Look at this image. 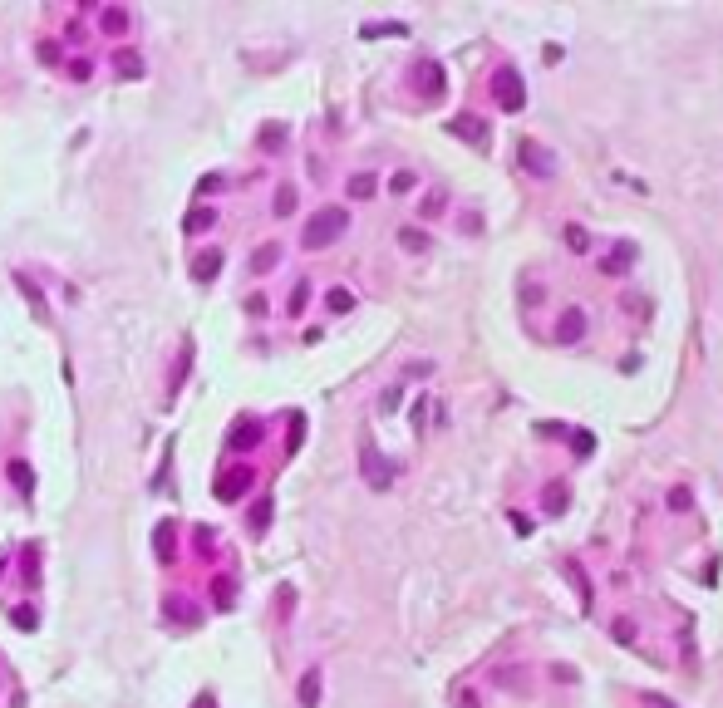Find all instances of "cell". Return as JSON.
Returning <instances> with one entry per match:
<instances>
[{"label": "cell", "mask_w": 723, "mask_h": 708, "mask_svg": "<svg viewBox=\"0 0 723 708\" xmlns=\"http://www.w3.org/2000/svg\"><path fill=\"white\" fill-rule=\"evenodd\" d=\"M345 226H349V216H345L340 207H325V211H315V216L306 221V241L310 246H330Z\"/></svg>", "instance_id": "6da1fadb"}, {"label": "cell", "mask_w": 723, "mask_h": 708, "mask_svg": "<svg viewBox=\"0 0 723 708\" xmlns=\"http://www.w3.org/2000/svg\"><path fill=\"white\" fill-rule=\"evenodd\" d=\"M497 99H502V108H507V113H516V108L526 103V89H521V79H516L512 69H507V74H497Z\"/></svg>", "instance_id": "7a4b0ae2"}, {"label": "cell", "mask_w": 723, "mask_h": 708, "mask_svg": "<svg viewBox=\"0 0 723 708\" xmlns=\"http://www.w3.org/2000/svg\"><path fill=\"white\" fill-rule=\"evenodd\" d=\"M581 335H586V315H581V310H566L561 325H556V340L571 344V340H581Z\"/></svg>", "instance_id": "3957f363"}, {"label": "cell", "mask_w": 723, "mask_h": 708, "mask_svg": "<svg viewBox=\"0 0 723 708\" xmlns=\"http://www.w3.org/2000/svg\"><path fill=\"white\" fill-rule=\"evenodd\" d=\"M364 477H369L374 487H389V468H384V458H374L369 443H364Z\"/></svg>", "instance_id": "277c9868"}, {"label": "cell", "mask_w": 723, "mask_h": 708, "mask_svg": "<svg viewBox=\"0 0 723 708\" xmlns=\"http://www.w3.org/2000/svg\"><path fill=\"white\" fill-rule=\"evenodd\" d=\"M453 133H458V138H468V143H487V128H482L473 113H463V118L453 123Z\"/></svg>", "instance_id": "5b68a950"}, {"label": "cell", "mask_w": 723, "mask_h": 708, "mask_svg": "<svg viewBox=\"0 0 723 708\" xmlns=\"http://www.w3.org/2000/svg\"><path fill=\"white\" fill-rule=\"evenodd\" d=\"M521 158H526V173H536V178H551V163H546V153H541L536 143H521Z\"/></svg>", "instance_id": "8992f818"}, {"label": "cell", "mask_w": 723, "mask_h": 708, "mask_svg": "<svg viewBox=\"0 0 723 708\" xmlns=\"http://www.w3.org/2000/svg\"><path fill=\"white\" fill-rule=\"evenodd\" d=\"M374 187H379V178H374V173H354V178H349V197H359V202H364V197H374Z\"/></svg>", "instance_id": "52a82bcc"}, {"label": "cell", "mask_w": 723, "mask_h": 708, "mask_svg": "<svg viewBox=\"0 0 723 708\" xmlns=\"http://www.w3.org/2000/svg\"><path fill=\"white\" fill-rule=\"evenodd\" d=\"M315 704H320V669H310L301 679V708H315Z\"/></svg>", "instance_id": "ba28073f"}, {"label": "cell", "mask_w": 723, "mask_h": 708, "mask_svg": "<svg viewBox=\"0 0 723 708\" xmlns=\"http://www.w3.org/2000/svg\"><path fill=\"white\" fill-rule=\"evenodd\" d=\"M246 482H251L246 472H241V477H221V482H216V497H226V502H231V497H241V492H246Z\"/></svg>", "instance_id": "9c48e42d"}, {"label": "cell", "mask_w": 723, "mask_h": 708, "mask_svg": "<svg viewBox=\"0 0 723 708\" xmlns=\"http://www.w3.org/2000/svg\"><path fill=\"white\" fill-rule=\"evenodd\" d=\"M399 241H404V251H428V236H423L418 226H404V231H399Z\"/></svg>", "instance_id": "30bf717a"}, {"label": "cell", "mask_w": 723, "mask_h": 708, "mask_svg": "<svg viewBox=\"0 0 723 708\" xmlns=\"http://www.w3.org/2000/svg\"><path fill=\"white\" fill-rule=\"evenodd\" d=\"M276 256H281V246H261V251H256V261H251V271H256V276H261V271H271V266H276Z\"/></svg>", "instance_id": "8fae6325"}, {"label": "cell", "mask_w": 723, "mask_h": 708, "mask_svg": "<svg viewBox=\"0 0 723 708\" xmlns=\"http://www.w3.org/2000/svg\"><path fill=\"white\" fill-rule=\"evenodd\" d=\"M546 511H551V516H556V511H566V487H561V482H551V487H546Z\"/></svg>", "instance_id": "7c38bea8"}, {"label": "cell", "mask_w": 723, "mask_h": 708, "mask_svg": "<svg viewBox=\"0 0 723 708\" xmlns=\"http://www.w3.org/2000/svg\"><path fill=\"white\" fill-rule=\"evenodd\" d=\"M630 261H635V246L625 241V246H620V251H615V256H611V261H606V266H611V276H615V271H625Z\"/></svg>", "instance_id": "4fadbf2b"}, {"label": "cell", "mask_w": 723, "mask_h": 708, "mask_svg": "<svg viewBox=\"0 0 723 708\" xmlns=\"http://www.w3.org/2000/svg\"><path fill=\"white\" fill-rule=\"evenodd\" d=\"M689 502H694L689 487H674V492H669V511H689Z\"/></svg>", "instance_id": "5bb4252c"}, {"label": "cell", "mask_w": 723, "mask_h": 708, "mask_svg": "<svg viewBox=\"0 0 723 708\" xmlns=\"http://www.w3.org/2000/svg\"><path fill=\"white\" fill-rule=\"evenodd\" d=\"M611 634H615L620 644H635V620H615V625H611Z\"/></svg>", "instance_id": "9a60e30c"}, {"label": "cell", "mask_w": 723, "mask_h": 708, "mask_svg": "<svg viewBox=\"0 0 723 708\" xmlns=\"http://www.w3.org/2000/svg\"><path fill=\"white\" fill-rule=\"evenodd\" d=\"M566 246H571V251H586V246H591V236H586L581 226H566Z\"/></svg>", "instance_id": "2e32d148"}, {"label": "cell", "mask_w": 723, "mask_h": 708, "mask_svg": "<svg viewBox=\"0 0 723 708\" xmlns=\"http://www.w3.org/2000/svg\"><path fill=\"white\" fill-rule=\"evenodd\" d=\"M10 477H15V487H20V492H30V487H35V477H30V468H25V463H15V468H10Z\"/></svg>", "instance_id": "e0dca14e"}, {"label": "cell", "mask_w": 723, "mask_h": 708, "mask_svg": "<svg viewBox=\"0 0 723 708\" xmlns=\"http://www.w3.org/2000/svg\"><path fill=\"white\" fill-rule=\"evenodd\" d=\"M216 266H221V256H216V251H207L202 261H197V276H202V281H207V276H212Z\"/></svg>", "instance_id": "ac0fdd59"}, {"label": "cell", "mask_w": 723, "mask_h": 708, "mask_svg": "<svg viewBox=\"0 0 723 708\" xmlns=\"http://www.w3.org/2000/svg\"><path fill=\"white\" fill-rule=\"evenodd\" d=\"M413 182H418L413 173H394V182H389V187H394V192H413Z\"/></svg>", "instance_id": "d6986e66"}, {"label": "cell", "mask_w": 723, "mask_h": 708, "mask_svg": "<svg viewBox=\"0 0 723 708\" xmlns=\"http://www.w3.org/2000/svg\"><path fill=\"white\" fill-rule=\"evenodd\" d=\"M349 305H354L349 291H330V310H349Z\"/></svg>", "instance_id": "ffe728a7"}, {"label": "cell", "mask_w": 723, "mask_h": 708, "mask_svg": "<svg viewBox=\"0 0 723 708\" xmlns=\"http://www.w3.org/2000/svg\"><path fill=\"white\" fill-rule=\"evenodd\" d=\"M306 301H310V286H296V296H291V315H301Z\"/></svg>", "instance_id": "44dd1931"}, {"label": "cell", "mask_w": 723, "mask_h": 708, "mask_svg": "<svg viewBox=\"0 0 723 708\" xmlns=\"http://www.w3.org/2000/svg\"><path fill=\"white\" fill-rule=\"evenodd\" d=\"M291 207H296V192H291V187H281V197H276V211H281V216H286V211H291Z\"/></svg>", "instance_id": "7402d4cb"}]
</instances>
